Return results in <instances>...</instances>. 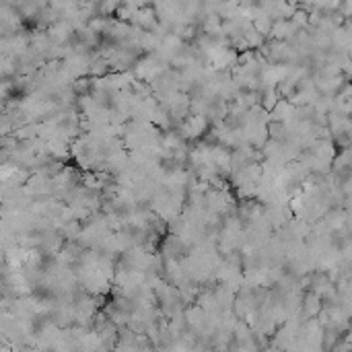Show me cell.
Returning <instances> with one entry per match:
<instances>
[{
	"label": "cell",
	"mask_w": 352,
	"mask_h": 352,
	"mask_svg": "<svg viewBox=\"0 0 352 352\" xmlns=\"http://www.w3.org/2000/svg\"><path fill=\"white\" fill-rule=\"evenodd\" d=\"M206 126H208V118L204 114H194V116H188L181 124H179V132L186 140H194V138H200L204 132H206Z\"/></svg>",
	"instance_id": "6da1fadb"
}]
</instances>
